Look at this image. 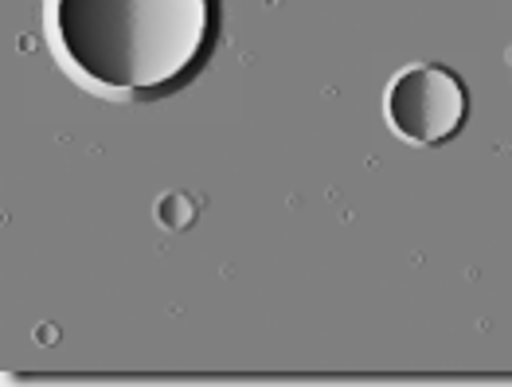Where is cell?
<instances>
[{
  "mask_svg": "<svg viewBox=\"0 0 512 387\" xmlns=\"http://www.w3.org/2000/svg\"><path fill=\"white\" fill-rule=\"evenodd\" d=\"M223 36V0H47V40L75 83L110 102L192 86Z\"/></svg>",
  "mask_w": 512,
  "mask_h": 387,
  "instance_id": "6da1fadb",
  "label": "cell"
},
{
  "mask_svg": "<svg viewBox=\"0 0 512 387\" xmlns=\"http://www.w3.org/2000/svg\"><path fill=\"white\" fill-rule=\"evenodd\" d=\"M387 126L411 145H442L462 133L470 114V94L462 75L442 63H411L403 67L384 98Z\"/></svg>",
  "mask_w": 512,
  "mask_h": 387,
  "instance_id": "7a4b0ae2",
  "label": "cell"
}]
</instances>
